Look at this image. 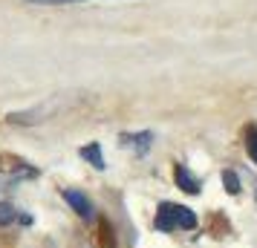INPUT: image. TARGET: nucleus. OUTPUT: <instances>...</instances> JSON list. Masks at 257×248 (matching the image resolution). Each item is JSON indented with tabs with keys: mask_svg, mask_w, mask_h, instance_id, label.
I'll use <instances>...</instances> for the list:
<instances>
[{
	"mask_svg": "<svg viewBox=\"0 0 257 248\" xmlns=\"http://www.w3.org/2000/svg\"><path fill=\"white\" fill-rule=\"evenodd\" d=\"M153 228L165 231V234H171V231H191V228H197V213L191 208H185V205L162 202L156 216H153Z\"/></svg>",
	"mask_w": 257,
	"mask_h": 248,
	"instance_id": "1",
	"label": "nucleus"
},
{
	"mask_svg": "<svg viewBox=\"0 0 257 248\" xmlns=\"http://www.w3.org/2000/svg\"><path fill=\"white\" fill-rule=\"evenodd\" d=\"M38 170L29 167L26 162L15 159V165H0V188H9V185H18L24 179H35Z\"/></svg>",
	"mask_w": 257,
	"mask_h": 248,
	"instance_id": "2",
	"label": "nucleus"
},
{
	"mask_svg": "<svg viewBox=\"0 0 257 248\" xmlns=\"http://www.w3.org/2000/svg\"><path fill=\"white\" fill-rule=\"evenodd\" d=\"M61 193H64V199L70 202V205H72V211L78 213L81 219H87V222L93 219V205H90V199L84 196L81 190H75V188H64Z\"/></svg>",
	"mask_w": 257,
	"mask_h": 248,
	"instance_id": "3",
	"label": "nucleus"
},
{
	"mask_svg": "<svg viewBox=\"0 0 257 248\" xmlns=\"http://www.w3.org/2000/svg\"><path fill=\"white\" fill-rule=\"evenodd\" d=\"M174 179H176V188L179 190H185V193H194V196H197L199 190V179L194 176V173H191V170H185V165H176L174 167Z\"/></svg>",
	"mask_w": 257,
	"mask_h": 248,
	"instance_id": "4",
	"label": "nucleus"
},
{
	"mask_svg": "<svg viewBox=\"0 0 257 248\" xmlns=\"http://www.w3.org/2000/svg\"><path fill=\"white\" fill-rule=\"evenodd\" d=\"M151 142H153V133H124L121 136V144H127V147H133V150H139V153H145L148 147H151Z\"/></svg>",
	"mask_w": 257,
	"mask_h": 248,
	"instance_id": "5",
	"label": "nucleus"
},
{
	"mask_svg": "<svg viewBox=\"0 0 257 248\" xmlns=\"http://www.w3.org/2000/svg\"><path fill=\"white\" fill-rule=\"evenodd\" d=\"M81 156H84V159H87L93 167L104 170V156H101V147H98L95 142H93V144H84V147H81Z\"/></svg>",
	"mask_w": 257,
	"mask_h": 248,
	"instance_id": "6",
	"label": "nucleus"
},
{
	"mask_svg": "<svg viewBox=\"0 0 257 248\" xmlns=\"http://www.w3.org/2000/svg\"><path fill=\"white\" fill-rule=\"evenodd\" d=\"M18 216H21V213H18V208H15V205H9V202H0V225H12Z\"/></svg>",
	"mask_w": 257,
	"mask_h": 248,
	"instance_id": "7",
	"label": "nucleus"
},
{
	"mask_svg": "<svg viewBox=\"0 0 257 248\" xmlns=\"http://www.w3.org/2000/svg\"><path fill=\"white\" fill-rule=\"evenodd\" d=\"M222 185H225L228 193H240V179H237L234 170H222Z\"/></svg>",
	"mask_w": 257,
	"mask_h": 248,
	"instance_id": "8",
	"label": "nucleus"
},
{
	"mask_svg": "<svg viewBox=\"0 0 257 248\" xmlns=\"http://www.w3.org/2000/svg\"><path fill=\"white\" fill-rule=\"evenodd\" d=\"M32 6H67V3H84V0H24Z\"/></svg>",
	"mask_w": 257,
	"mask_h": 248,
	"instance_id": "9",
	"label": "nucleus"
},
{
	"mask_svg": "<svg viewBox=\"0 0 257 248\" xmlns=\"http://www.w3.org/2000/svg\"><path fill=\"white\" fill-rule=\"evenodd\" d=\"M245 147H248V156H251V162L257 165V130L248 136V144H245Z\"/></svg>",
	"mask_w": 257,
	"mask_h": 248,
	"instance_id": "10",
	"label": "nucleus"
},
{
	"mask_svg": "<svg viewBox=\"0 0 257 248\" xmlns=\"http://www.w3.org/2000/svg\"><path fill=\"white\" fill-rule=\"evenodd\" d=\"M254 196H257V193H254Z\"/></svg>",
	"mask_w": 257,
	"mask_h": 248,
	"instance_id": "11",
	"label": "nucleus"
}]
</instances>
